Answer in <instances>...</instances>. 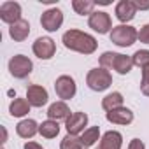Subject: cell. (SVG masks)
<instances>
[{
  "mask_svg": "<svg viewBox=\"0 0 149 149\" xmlns=\"http://www.w3.org/2000/svg\"><path fill=\"white\" fill-rule=\"evenodd\" d=\"M39 133H40L44 139H54V137L60 133V125H58V121H53V119L42 121V125H39Z\"/></svg>",
  "mask_w": 149,
  "mask_h": 149,
  "instance_id": "22",
  "label": "cell"
},
{
  "mask_svg": "<svg viewBox=\"0 0 149 149\" xmlns=\"http://www.w3.org/2000/svg\"><path fill=\"white\" fill-rule=\"evenodd\" d=\"M100 67L104 68H109V70H116L118 74L125 76L128 74L133 67V61L130 56L126 54H121V53H112V51H105L102 56H100Z\"/></svg>",
  "mask_w": 149,
  "mask_h": 149,
  "instance_id": "2",
  "label": "cell"
},
{
  "mask_svg": "<svg viewBox=\"0 0 149 149\" xmlns=\"http://www.w3.org/2000/svg\"><path fill=\"white\" fill-rule=\"evenodd\" d=\"M23 149H44V147L40 144H37V142H25Z\"/></svg>",
  "mask_w": 149,
  "mask_h": 149,
  "instance_id": "30",
  "label": "cell"
},
{
  "mask_svg": "<svg viewBox=\"0 0 149 149\" xmlns=\"http://www.w3.org/2000/svg\"><path fill=\"white\" fill-rule=\"evenodd\" d=\"M26 100L32 107H42L47 104L49 100V95H47V90L39 86V84H30L28 90H26Z\"/></svg>",
  "mask_w": 149,
  "mask_h": 149,
  "instance_id": "12",
  "label": "cell"
},
{
  "mask_svg": "<svg viewBox=\"0 0 149 149\" xmlns=\"http://www.w3.org/2000/svg\"><path fill=\"white\" fill-rule=\"evenodd\" d=\"M32 49H33V54H35L37 58H40V60H49V58H53L54 53H56V44H54V40H53L51 37H39V39L33 42Z\"/></svg>",
  "mask_w": 149,
  "mask_h": 149,
  "instance_id": "8",
  "label": "cell"
},
{
  "mask_svg": "<svg viewBox=\"0 0 149 149\" xmlns=\"http://www.w3.org/2000/svg\"><path fill=\"white\" fill-rule=\"evenodd\" d=\"M16 133L21 139H32L35 133H39V125L33 119H23L16 125Z\"/></svg>",
  "mask_w": 149,
  "mask_h": 149,
  "instance_id": "18",
  "label": "cell"
},
{
  "mask_svg": "<svg viewBox=\"0 0 149 149\" xmlns=\"http://www.w3.org/2000/svg\"><path fill=\"white\" fill-rule=\"evenodd\" d=\"M95 6H97V2H93V0H74L72 2V7H74V11H76L77 14H81V16H86V14H93L95 11Z\"/></svg>",
  "mask_w": 149,
  "mask_h": 149,
  "instance_id": "23",
  "label": "cell"
},
{
  "mask_svg": "<svg viewBox=\"0 0 149 149\" xmlns=\"http://www.w3.org/2000/svg\"><path fill=\"white\" fill-rule=\"evenodd\" d=\"M32 68H33V63L28 56L25 54H16L9 60V72L11 76L16 77V79H25L32 74Z\"/></svg>",
  "mask_w": 149,
  "mask_h": 149,
  "instance_id": "5",
  "label": "cell"
},
{
  "mask_svg": "<svg viewBox=\"0 0 149 149\" xmlns=\"http://www.w3.org/2000/svg\"><path fill=\"white\" fill-rule=\"evenodd\" d=\"M81 142H83V146L84 147H91V146H95L102 137H100V128L98 126H91V128H86L83 133H81Z\"/></svg>",
  "mask_w": 149,
  "mask_h": 149,
  "instance_id": "21",
  "label": "cell"
},
{
  "mask_svg": "<svg viewBox=\"0 0 149 149\" xmlns=\"http://www.w3.org/2000/svg\"><path fill=\"white\" fill-rule=\"evenodd\" d=\"M121 146H123V135L116 130H111L102 135L97 149H121Z\"/></svg>",
  "mask_w": 149,
  "mask_h": 149,
  "instance_id": "15",
  "label": "cell"
},
{
  "mask_svg": "<svg viewBox=\"0 0 149 149\" xmlns=\"http://www.w3.org/2000/svg\"><path fill=\"white\" fill-rule=\"evenodd\" d=\"M40 25H42V28L47 30V32H56V30L63 25V13H61L58 7L47 9V11L42 13V16H40Z\"/></svg>",
  "mask_w": 149,
  "mask_h": 149,
  "instance_id": "9",
  "label": "cell"
},
{
  "mask_svg": "<svg viewBox=\"0 0 149 149\" xmlns=\"http://www.w3.org/2000/svg\"><path fill=\"white\" fill-rule=\"evenodd\" d=\"M0 19H2L4 23H9V25H14L18 23L21 18V6L18 2H4L2 6H0Z\"/></svg>",
  "mask_w": 149,
  "mask_h": 149,
  "instance_id": "10",
  "label": "cell"
},
{
  "mask_svg": "<svg viewBox=\"0 0 149 149\" xmlns=\"http://www.w3.org/2000/svg\"><path fill=\"white\" fill-rule=\"evenodd\" d=\"M86 125H88V114H84V112H72L65 121V128H67L68 135L83 133Z\"/></svg>",
  "mask_w": 149,
  "mask_h": 149,
  "instance_id": "11",
  "label": "cell"
},
{
  "mask_svg": "<svg viewBox=\"0 0 149 149\" xmlns=\"http://www.w3.org/2000/svg\"><path fill=\"white\" fill-rule=\"evenodd\" d=\"M61 42L67 49L70 51H77L81 54H93L97 51V39L86 32H81V30H68L63 33L61 37Z\"/></svg>",
  "mask_w": 149,
  "mask_h": 149,
  "instance_id": "1",
  "label": "cell"
},
{
  "mask_svg": "<svg viewBox=\"0 0 149 149\" xmlns=\"http://www.w3.org/2000/svg\"><path fill=\"white\" fill-rule=\"evenodd\" d=\"M86 84L93 91H105L112 84V76H111V72L107 68H104V67L91 68L88 72V76H86Z\"/></svg>",
  "mask_w": 149,
  "mask_h": 149,
  "instance_id": "3",
  "label": "cell"
},
{
  "mask_svg": "<svg viewBox=\"0 0 149 149\" xmlns=\"http://www.w3.org/2000/svg\"><path fill=\"white\" fill-rule=\"evenodd\" d=\"M9 35H11L13 40H16V42H23V40L30 35V23H28L26 19H19L18 23L11 25V28H9Z\"/></svg>",
  "mask_w": 149,
  "mask_h": 149,
  "instance_id": "16",
  "label": "cell"
},
{
  "mask_svg": "<svg viewBox=\"0 0 149 149\" xmlns=\"http://www.w3.org/2000/svg\"><path fill=\"white\" fill-rule=\"evenodd\" d=\"M135 13H137V7L133 4V0H121L116 6V18L121 21V23H128L135 18Z\"/></svg>",
  "mask_w": 149,
  "mask_h": 149,
  "instance_id": "13",
  "label": "cell"
},
{
  "mask_svg": "<svg viewBox=\"0 0 149 149\" xmlns=\"http://www.w3.org/2000/svg\"><path fill=\"white\" fill-rule=\"evenodd\" d=\"M30 107L32 105L28 104L26 98H14L11 102V105H9V112L14 118H23V116H26L30 112Z\"/></svg>",
  "mask_w": 149,
  "mask_h": 149,
  "instance_id": "19",
  "label": "cell"
},
{
  "mask_svg": "<svg viewBox=\"0 0 149 149\" xmlns=\"http://www.w3.org/2000/svg\"><path fill=\"white\" fill-rule=\"evenodd\" d=\"M54 91L58 95V98H61V102L74 98L77 88H76V81H74L70 76H60L54 81Z\"/></svg>",
  "mask_w": 149,
  "mask_h": 149,
  "instance_id": "6",
  "label": "cell"
},
{
  "mask_svg": "<svg viewBox=\"0 0 149 149\" xmlns=\"http://www.w3.org/2000/svg\"><path fill=\"white\" fill-rule=\"evenodd\" d=\"M102 107H104V111H107V112L123 107V95H121L119 91H112V93H109L107 97L102 98Z\"/></svg>",
  "mask_w": 149,
  "mask_h": 149,
  "instance_id": "20",
  "label": "cell"
},
{
  "mask_svg": "<svg viewBox=\"0 0 149 149\" xmlns=\"http://www.w3.org/2000/svg\"><path fill=\"white\" fill-rule=\"evenodd\" d=\"M105 118L112 125H130L133 121V112L128 107H119V109H114V111L107 112Z\"/></svg>",
  "mask_w": 149,
  "mask_h": 149,
  "instance_id": "14",
  "label": "cell"
},
{
  "mask_svg": "<svg viewBox=\"0 0 149 149\" xmlns=\"http://www.w3.org/2000/svg\"><path fill=\"white\" fill-rule=\"evenodd\" d=\"M83 147L84 146L77 135H68V133L63 137V140L60 144V149H83Z\"/></svg>",
  "mask_w": 149,
  "mask_h": 149,
  "instance_id": "24",
  "label": "cell"
},
{
  "mask_svg": "<svg viewBox=\"0 0 149 149\" xmlns=\"http://www.w3.org/2000/svg\"><path fill=\"white\" fill-rule=\"evenodd\" d=\"M140 91L149 97V67L142 68V79H140Z\"/></svg>",
  "mask_w": 149,
  "mask_h": 149,
  "instance_id": "26",
  "label": "cell"
},
{
  "mask_svg": "<svg viewBox=\"0 0 149 149\" xmlns=\"http://www.w3.org/2000/svg\"><path fill=\"white\" fill-rule=\"evenodd\" d=\"M128 149H146V146L140 139H132L128 144Z\"/></svg>",
  "mask_w": 149,
  "mask_h": 149,
  "instance_id": "28",
  "label": "cell"
},
{
  "mask_svg": "<svg viewBox=\"0 0 149 149\" xmlns=\"http://www.w3.org/2000/svg\"><path fill=\"white\" fill-rule=\"evenodd\" d=\"M88 25H90V28H91L93 32H98L100 35H104V33H107V32H111V30L114 28L111 16H109L105 11H95V13L90 16Z\"/></svg>",
  "mask_w": 149,
  "mask_h": 149,
  "instance_id": "7",
  "label": "cell"
},
{
  "mask_svg": "<svg viewBox=\"0 0 149 149\" xmlns=\"http://www.w3.org/2000/svg\"><path fill=\"white\" fill-rule=\"evenodd\" d=\"M133 65L140 67V68H147L149 67V51L147 49H139L133 56H132Z\"/></svg>",
  "mask_w": 149,
  "mask_h": 149,
  "instance_id": "25",
  "label": "cell"
},
{
  "mask_svg": "<svg viewBox=\"0 0 149 149\" xmlns=\"http://www.w3.org/2000/svg\"><path fill=\"white\" fill-rule=\"evenodd\" d=\"M133 4H135L137 11H147V9H149V0H147V2H140V0H133Z\"/></svg>",
  "mask_w": 149,
  "mask_h": 149,
  "instance_id": "29",
  "label": "cell"
},
{
  "mask_svg": "<svg viewBox=\"0 0 149 149\" xmlns=\"http://www.w3.org/2000/svg\"><path fill=\"white\" fill-rule=\"evenodd\" d=\"M139 40L144 42V44H149V23L144 25V26L139 30Z\"/></svg>",
  "mask_w": 149,
  "mask_h": 149,
  "instance_id": "27",
  "label": "cell"
},
{
  "mask_svg": "<svg viewBox=\"0 0 149 149\" xmlns=\"http://www.w3.org/2000/svg\"><path fill=\"white\" fill-rule=\"evenodd\" d=\"M139 39V32L130 25H118L111 30V42L119 47H128Z\"/></svg>",
  "mask_w": 149,
  "mask_h": 149,
  "instance_id": "4",
  "label": "cell"
},
{
  "mask_svg": "<svg viewBox=\"0 0 149 149\" xmlns=\"http://www.w3.org/2000/svg\"><path fill=\"white\" fill-rule=\"evenodd\" d=\"M68 116H70V109L65 102H54L47 109V118L53 119V121H61V119L67 121Z\"/></svg>",
  "mask_w": 149,
  "mask_h": 149,
  "instance_id": "17",
  "label": "cell"
}]
</instances>
